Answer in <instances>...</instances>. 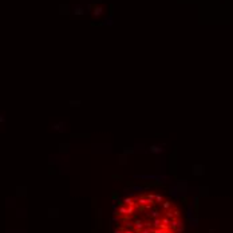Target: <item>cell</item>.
I'll return each mask as SVG.
<instances>
[{"mask_svg": "<svg viewBox=\"0 0 233 233\" xmlns=\"http://www.w3.org/2000/svg\"><path fill=\"white\" fill-rule=\"evenodd\" d=\"M114 233H182L178 206L160 193H137L125 197L114 214Z\"/></svg>", "mask_w": 233, "mask_h": 233, "instance_id": "6da1fadb", "label": "cell"}]
</instances>
